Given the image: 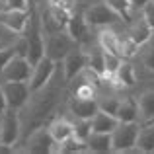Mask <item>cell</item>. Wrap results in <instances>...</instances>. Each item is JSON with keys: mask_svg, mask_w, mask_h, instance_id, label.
I'll use <instances>...</instances> for the list:
<instances>
[{"mask_svg": "<svg viewBox=\"0 0 154 154\" xmlns=\"http://www.w3.org/2000/svg\"><path fill=\"white\" fill-rule=\"evenodd\" d=\"M22 37L26 41V57L31 64H35L45 57V31L41 27L39 6L29 8V20H27L26 29L22 31Z\"/></svg>", "mask_w": 154, "mask_h": 154, "instance_id": "cell-1", "label": "cell"}, {"mask_svg": "<svg viewBox=\"0 0 154 154\" xmlns=\"http://www.w3.org/2000/svg\"><path fill=\"white\" fill-rule=\"evenodd\" d=\"M140 133L139 121H119L111 133V152H131L137 150V139Z\"/></svg>", "mask_w": 154, "mask_h": 154, "instance_id": "cell-2", "label": "cell"}, {"mask_svg": "<svg viewBox=\"0 0 154 154\" xmlns=\"http://www.w3.org/2000/svg\"><path fill=\"white\" fill-rule=\"evenodd\" d=\"M76 47H80V45L72 39V35L66 29L53 31V33L45 35V57H49L55 63L64 60L68 53H72Z\"/></svg>", "mask_w": 154, "mask_h": 154, "instance_id": "cell-3", "label": "cell"}, {"mask_svg": "<svg viewBox=\"0 0 154 154\" xmlns=\"http://www.w3.org/2000/svg\"><path fill=\"white\" fill-rule=\"evenodd\" d=\"M18 144H26L23 150L26 152H37V154H43V152H59V143H55L51 131L47 125L43 127H37L26 137L22 139Z\"/></svg>", "mask_w": 154, "mask_h": 154, "instance_id": "cell-4", "label": "cell"}, {"mask_svg": "<svg viewBox=\"0 0 154 154\" xmlns=\"http://www.w3.org/2000/svg\"><path fill=\"white\" fill-rule=\"evenodd\" d=\"M84 18H86V22H88V26H90V27L115 26V23H119L121 20H123L107 2H103V0L90 4V6L84 10Z\"/></svg>", "mask_w": 154, "mask_h": 154, "instance_id": "cell-5", "label": "cell"}, {"mask_svg": "<svg viewBox=\"0 0 154 154\" xmlns=\"http://www.w3.org/2000/svg\"><path fill=\"white\" fill-rule=\"evenodd\" d=\"M2 92L6 98V105L10 109H23L31 98L29 82H16V80H2Z\"/></svg>", "mask_w": 154, "mask_h": 154, "instance_id": "cell-6", "label": "cell"}, {"mask_svg": "<svg viewBox=\"0 0 154 154\" xmlns=\"http://www.w3.org/2000/svg\"><path fill=\"white\" fill-rule=\"evenodd\" d=\"M0 140L14 146L22 140V117L18 109L8 107L0 115Z\"/></svg>", "mask_w": 154, "mask_h": 154, "instance_id": "cell-7", "label": "cell"}, {"mask_svg": "<svg viewBox=\"0 0 154 154\" xmlns=\"http://www.w3.org/2000/svg\"><path fill=\"white\" fill-rule=\"evenodd\" d=\"M33 64L23 55H14L0 72V80H16V82H29Z\"/></svg>", "mask_w": 154, "mask_h": 154, "instance_id": "cell-8", "label": "cell"}, {"mask_svg": "<svg viewBox=\"0 0 154 154\" xmlns=\"http://www.w3.org/2000/svg\"><path fill=\"white\" fill-rule=\"evenodd\" d=\"M55 68H57V63L51 60L49 57H43L41 60H37V63L33 64V70H31V76H29L31 92H35V90H39V88L45 86V84L53 78Z\"/></svg>", "mask_w": 154, "mask_h": 154, "instance_id": "cell-9", "label": "cell"}, {"mask_svg": "<svg viewBox=\"0 0 154 154\" xmlns=\"http://www.w3.org/2000/svg\"><path fill=\"white\" fill-rule=\"evenodd\" d=\"M100 111V103L96 98H76L68 100V113L72 119H92Z\"/></svg>", "mask_w": 154, "mask_h": 154, "instance_id": "cell-10", "label": "cell"}, {"mask_svg": "<svg viewBox=\"0 0 154 154\" xmlns=\"http://www.w3.org/2000/svg\"><path fill=\"white\" fill-rule=\"evenodd\" d=\"M66 31L72 35V39H74L80 47L88 45V43L92 41L90 39V26H88L86 18H84V12H72L70 20H68V23H66Z\"/></svg>", "mask_w": 154, "mask_h": 154, "instance_id": "cell-11", "label": "cell"}, {"mask_svg": "<svg viewBox=\"0 0 154 154\" xmlns=\"http://www.w3.org/2000/svg\"><path fill=\"white\" fill-rule=\"evenodd\" d=\"M63 68H64V76H66L68 82L72 78H76L80 72L86 70L88 68V55L84 51V47H76L72 53H68L66 59L63 60Z\"/></svg>", "mask_w": 154, "mask_h": 154, "instance_id": "cell-12", "label": "cell"}, {"mask_svg": "<svg viewBox=\"0 0 154 154\" xmlns=\"http://www.w3.org/2000/svg\"><path fill=\"white\" fill-rule=\"evenodd\" d=\"M29 20V10H2L0 12V23L10 27L16 33H22Z\"/></svg>", "mask_w": 154, "mask_h": 154, "instance_id": "cell-13", "label": "cell"}, {"mask_svg": "<svg viewBox=\"0 0 154 154\" xmlns=\"http://www.w3.org/2000/svg\"><path fill=\"white\" fill-rule=\"evenodd\" d=\"M47 127H49L55 143H59V144L68 140L70 137H74V121H68L66 117H55Z\"/></svg>", "mask_w": 154, "mask_h": 154, "instance_id": "cell-14", "label": "cell"}, {"mask_svg": "<svg viewBox=\"0 0 154 154\" xmlns=\"http://www.w3.org/2000/svg\"><path fill=\"white\" fill-rule=\"evenodd\" d=\"M152 33H154V31L148 27V23L144 22L143 14H140V18H137L135 22H131V26H129V29H127V35L131 37V41L137 43L139 47L143 45V43H146L148 39H150Z\"/></svg>", "mask_w": 154, "mask_h": 154, "instance_id": "cell-15", "label": "cell"}, {"mask_svg": "<svg viewBox=\"0 0 154 154\" xmlns=\"http://www.w3.org/2000/svg\"><path fill=\"white\" fill-rule=\"evenodd\" d=\"M117 125H119V119L113 113L102 111V109L92 117V131L94 133H113Z\"/></svg>", "mask_w": 154, "mask_h": 154, "instance_id": "cell-16", "label": "cell"}, {"mask_svg": "<svg viewBox=\"0 0 154 154\" xmlns=\"http://www.w3.org/2000/svg\"><path fill=\"white\" fill-rule=\"evenodd\" d=\"M115 117L119 121H139L140 123V113H139V102H137V98L121 100L119 107L115 111Z\"/></svg>", "mask_w": 154, "mask_h": 154, "instance_id": "cell-17", "label": "cell"}, {"mask_svg": "<svg viewBox=\"0 0 154 154\" xmlns=\"http://www.w3.org/2000/svg\"><path fill=\"white\" fill-rule=\"evenodd\" d=\"M140 113V125H146L154 121V90H146L137 98Z\"/></svg>", "mask_w": 154, "mask_h": 154, "instance_id": "cell-18", "label": "cell"}, {"mask_svg": "<svg viewBox=\"0 0 154 154\" xmlns=\"http://www.w3.org/2000/svg\"><path fill=\"white\" fill-rule=\"evenodd\" d=\"M88 152H111V133H90L86 139Z\"/></svg>", "mask_w": 154, "mask_h": 154, "instance_id": "cell-19", "label": "cell"}, {"mask_svg": "<svg viewBox=\"0 0 154 154\" xmlns=\"http://www.w3.org/2000/svg\"><path fill=\"white\" fill-rule=\"evenodd\" d=\"M137 150L154 152V121L140 125V133H139V139H137Z\"/></svg>", "mask_w": 154, "mask_h": 154, "instance_id": "cell-20", "label": "cell"}, {"mask_svg": "<svg viewBox=\"0 0 154 154\" xmlns=\"http://www.w3.org/2000/svg\"><path fill=\"white\" fill-rule=\"evenodd\" d=\"M113 78L121 84V86H135L137 84V66H133L131 63L123 60L119 66V70L115 72Z\"/></svg>", "mask_w": 154, "mask_h": 154, "instance_id": "cell-21", "label": "cell"}, {"mask_svg": "<svg viewBox=\"0 0 154 154\" xmlns=\"http://www.w3.org/2000/svg\"><path fill=\"white\" fill-rule=\"evenodd\" d=\"M139 53H140V63H143V66L154 72V33L150 35V39H148L146 43H143V45L139 47Z\"/></svg>", "mask_w": 154, "mask_h": 154, "instance_id": "cell-22", "label": "cell"}, {"mask_svg": "<svg viewBox=\"0 0 154 154\" xmlns=\"http://www.w3.org/2000/svg\"><path fill=\"white\" fill-rule=\"evenodd\" d=\"M121 63H123V59H121L117 53H111V51H103V76H115V72L119 70Z\"/></svg>", "mask_w": 154, "mask_h": 154, "instance_id": "cell-23", "label": "cell"}, {"mask_svg": "<svg viewBox=\"0 0 154 154\" xmlns=\"http://www.w3.org/2000/svg\"><path fill=\"white\" fill-rule=\"evenodd\" d=\"M20 35H22V33H16V31H12L10 27H6V26H2V23H0V49L14 47L16 43H18Z\"/></svg>", "mask_w": 154, "mask_h": 154, "instance_id": "cell-24", "label": "cell"}, {"mask_svg": "<svg viewBox=\"0 0 154 154\" xmlns=\"http://www.w3.org/2000/svg\"><path fill=\"white\" fill-rule=\"evenodd\" d=\"M103 2H107L109 6H111L113 10H115L117 14L121 16V18H129V14L133 12L129 0H103Z\"/></svg>", "mask_w": 154, "mask_h": 154, "instance_id": "cell-25", "label": "cell"}, {"mask_svg": "<svg viewBox=\"0 0 154 154\" xmlns=\"http://www.w3.org/2000/svg\"><path fill=\"white\" fill-rule=\"evenodd\" d=\"M119 102L121 100H117V98H107V100H102V102H98V103H100V109H102V111H107V113H113V115H115L117 107H119Z\"/></svg>", "mask_w": 154, "mask_h": 154, "instance_id": "cell-26", "label": "cell"}, {"mask_svg": "<svg viewBox=\"0 0 154 154\" xmlns=\"http://www.w3.org/2000/svg\"><path fill=\"white\" fill-rule=\"evenodd\" d=\"M140 14H143L144 22L148 23V27L154 31V0H150V2H148L146 6L143 8V12H140Z\"/></svg>", "mask_w": 154, "mask_h": 154, "instance_id": "cell-27", "label": "cell"}, {"mask_svg": "<svg viewBox=\"0 0 154 154\" xmlns=\"http://www.w3.org/2000/svg\"><path fill=\"white\" fill-rule=\"evenodd\" d=\"M4 10H29L27 0H4Z\"/></svg>", "mask_w": 154, "mask_h": 154, "instance_id": "cell-28", "label": "cell"}, {"mask_svg": "<svg viewBox=\"0 0 154 154\" xmlns=\"http://www.w3.org/2000/svg\"><path fill=\"white\" fill-rule=\"evenodd\" d=\"M14 55H16V49H14V47H8V49H0V72H2V68L6 66L8 60H10Z\"/></svg>", "mask_w": 154, "mask_h": 154, "instance_id": "cell-29", "label": "cell"}, {"mask_svg": "<svg viewBox=\"0 0 154 154\" xmlns=\"http://www.w3.org/2000/svg\"><path fill=\"white\" fill-rule=\"evenodd\" d=\"M148 2H150V0H129V4H131V10H133V12H143V8L146 6Z\"/></svg>", "mask_w": 154, "mask_h": 154, "instance_id": "cell-30", "label": "cell"}, {"mask_svg": "<svg viewBox=\"0 0 154 154\" xmlns=\"http://www.w3.org/2000/svg\"><path fill=\"white\" fill-rule=\"evenodd\" d=\"M14 150H16L14 144H8V143H2V140H0V154H10Z\"/></svg>", "mask_w": 154, "mask_h": 154, "instance_id": "cell-31", "label": "cell"}, {"mask_svg": "<svg viewBox=\"0 0 154 154\" xmlns=\"http://www.w3.org/2000/svg\"><path fill=\"white\" fill-rule=\"evenodd\" d=\"M6 109H8V105H6V98H4V92H2V84H0V115Z\"/></svg>", "mask_w": 154, "mask_h": 154, "instance_id": "cell-32", "label": "cell"}, {"mask_svg": "<svg viewBox=\"0 0 154 154\" xmlns=\"http://www.w3.org/2000/svg\"><path fill=\"white\" fill-rule=\"evenodd\" d=\"M29 2V8L31 6H41V4H45V0H27Z\"/></svg>", "mask_w": 154, "mask_h": 154, "instance_id": "cell-33", "label": "cell"}, {"mask_svg": "<svg viewBox=\"0 0 154 154\" xmlns=\"http://www.w3.org/2000/svg\"><path fill=\"white\" fill-rule=\"evenodd\" d=\"M4 10V0H0V12Z\"/></svg>", "mask_w": 154, "mask_h": 154, "instance_id": "cell-34", "label": "cell"}]
</instances>
